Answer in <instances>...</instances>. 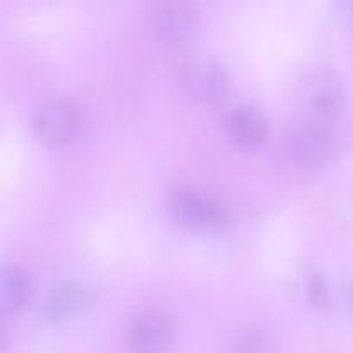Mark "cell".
<instances>
[{
  "label": "cell",
  "mask_w": 353,
  "mask_h": 353,
  "mask_svg": "<svg viewBox=\"0 0 353 353\" xmlns=\"http://www.w3.org/2000/svg\"><path fill=\"white\" fill-rule=\"evenodd\" d=\"M333 143L334 131L331 119L307 114L286 131L283 138V155L292 168L310 171L326 162Z\"/></svg>",
  "instance_id": "6da1fadb"
},
{
  "label": "cell",
  "mask_w": 353,
  "mask_h": 353,
  "mask_svg": "<svg viewBox=\"0 0 353 353\" xmlns=\"http://www.w3.org/2000/svg\"><path fill=\"white\" fill-rule=\"evenodd\" d=\"M168 209L179 226L202 233L223 231L231 223L230 209L212 193L190 185L169 192Z\"/></svg>",
  "instance_id": "7a4b0ae2"
},
{
  "label": "cell",
  "mask_w": 353,
  "mask_h": 353,
  "mask_svg": "<svg viewBox=\"0 0 353 353\" xmlns=\"http://www.w3.org/2000/svg\"><path fill=\"white\" fill-rule=\"evenodd\" d=\"M179 81L193 100L205 105L219 103L230 88L228 71L209 54H192L179 64Z\"/></svg>",
  "instance_id": "3957f363"
},
{
  "label": "cell",
  "mask_w": 353,
  "mask_h": 353,
  "mask_svg": "<svg viewBox=\"0 0 353 353\" xmlns=\"http://www.w3.org/2000/svg\"><path fill=\"white\" fill-rule=\"evenodd\" d=\"M299 95L310 116L333 119L347 102V85L336 69L317 65L303 74Z\"/></svg>",
  "instance_id": "277c9868"
},
{
  "label": "cell",
  "mask_w": 353,
  "mask_h": 353,
  "mask_svg": "<svg viewBox=\"0 0 353 353\" xmlns=\"http://www.w3.org/2000/svg\"><path fill=\"white\" fill-rule=\"evenodd\" d=\"M33 133L38 140L50 148L65 147L74 140L79 128L78 109L65 99L43 100L34 109L31 119Z\"/></svg>",
  "instance_id": "5b68a950"
},
{
  "label": "cell",
  "mask_w": 353,
  "mask_h": 353,
  "mask_svg": "<svg viewBox=\"0 0 353 353\" xmlns=\"http://www.w3.org/2000/svg\"><path fill=\"white\" fill-rule=\"evenodd\" d=\"M174 340V323L168 310L147 307L128 326V343L134 353H168Z\"/></svg>",
  "instance_id": "8992f818"
},
{
  "label": "cell",
  "mask_w": 353,
  "mask_h": 353,
  "mask_svg": "<svg viewBox=\"0 0 353 353\" xmlns=\"http://www.w3.org/2000/svg\"><path fill=\"white\" fill-rule=\"evenodd\" d=\"M152 23L162 41L172 47H185L199 34L200 14L195 3L169 0L154 7Z\"/></svg>",
  "instance_id": "52a82bcc"
},
{
  "label": "cell",
  "mask_w": 353,
  "mask_h": 353,
  "mask_svg": "<svg viewBox=\"0 0 353 353\" xmlns=\"http://www.w3.org/2000/svg\"><path fill=\"white\" fill-rule=\"evenodd\" d=\"M97 292L90 283L81 279H62L45 293L41 314L47 319L59 321L78 316L95 303Z\"/></svg>",
  "instance_id": "ba28073f"
},
{
  "label": "cell",
  "mask_w": 353,
  "mask_h": 353,
  "mask_svg": "<svg viewBox=\"0 0 353 353\" xmlns=\"http://www.w3.org/2000/svg\"><path fill=\"white\" fill-rule=\"evenodd\" d=\"M226 131L230 140L241 150H255L269 137V119L257 105L236 103L226 114Z\"/></svg>",
  "instance_id": "9c48e42d"
},
{
  "label": "cell",
  "mask_w": 353,
  "mask_h": 353,
  "mask_svg": "<svg viewBox=\"0 0 353 353\" xmlns=\"http://www.w3.org/2000/svg\"><path fill=\"white\" fill-rule=\"evenodd\" d=\"M33 295V279L30 272L17 264H9L0 276V309L3 314L17 312Z\"/></svg>",
  "instance_id": "30bf717a"
},
{
  "label": "cell",
  "mask_w": 353,
  "mask_h": 353,
  "mask_svg": "<svg viewBox=\"0 0 353 353\" xmlns=\"http://www.w3.org/2000/svg\"><path fill=\"white\" fill-rule=\"evenodd\" d=\"M272 334L261 324H245L236 327L228 338L224 353H274Z\"/></svg>",
  "instance_id": "8fae6325"
},
{
  "label": "cell",
  "mask_w": 353,
  "mask_h": 353,
  "mask_svg": "<svg viewBox=\"0 0 353 353\" xmlns=\"http://www.w3.org/2000/svg\"><path fill=\"white\" fill-rule=\"evenodd\" d=\"M307 296L314 307H327L331 302L330 290L319 272H312L307 281Z\"/></svg>",
  "instance_id": "7c38bea8"
},
{
  "label": "cell",
  "mask_w": 353,
  "mask_h": 353,
  "mask_svg": "<svg viewBox=\"0 0 353 353\" xmlns=\"http://www.w3.org/2000/svg\"><path fill=\"white\" fill-rule=\"evenodd\" d=\"M336 9H338V16L341 17V21L353 30V2L338 3Z\"/></svg>",
  "instance_id": "4fadbf2b"
},
{
  "label": "cell",
  "mask_w": 353,
  "mask_h": 353,
  "mask_svg": "<svg viewBox=\"0 0 353 353\" xmlns=\"http://www.w3.org/2000/svg\"><path fill=\"white\" fill-rule=\"evenodd\" d=\"M352 302H353V288H352Z\"/></svg>",
  "instance_id": "5bb4252c"
}]
</instances>
